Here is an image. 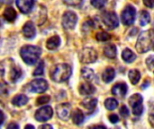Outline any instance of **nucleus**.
<instances>
[{
	"label": "nucleus",
	"mask_w": 154,
	"mask_h": 129,
	"mask_svg": "<svg viewBox=\"0 0 154 129\" xmlns=\"http://www.w3.org/2000/svg\"><path fill=\"white\" fill-rule=\"evenodd\" d=\"M119 112H120V114H121V116H122L123 118H127V117L129 116V114H130V111H129L128 108H127L126 106H125V105L121 107Z\"/></svg>",
	"instance_id": "nucleus-36"
},
{
	"label": "nucleus",
	"mask_w": 154,
	"mask_h": 129,
	"mask_svg": "<svg viewBox=\"0 0 154 129\" xmlns=\"http://www.w3.org/2000/svg\"><path fill=\"white\" fill-rule=\"evenodd\" d=\"M23 34L26 39H32L36 34L35 26L32 22H27L23 27Z\"/></svg>",
	"instance_id": "nucleus-15"
},
{
	"label": "nucleus",
	"mask_w": 154,
	"mask_h": 129,
	"mask_svg": "<svg viewBox=\"0 0 154 129\" xmlns=\"http://www.w3.org/2000/svg\"><path fill=\"white\" fill-rule=\"evenodd\" d=\"M104 54L108 58H116V47L114 44H107L104 48Z\"/></svg>",
	"instance_id": "nucleus-22"
},
{
	"label": "nucleus",
	"mask_w": 154,
	"mask_h": 129,
	"mask_svg": "<svg viewBox=\"0 0 154 129\" xmlns=\"http://www.w3.org/2000/svg\"><path fill=\"white\" fill-rule=\"evenodd\" d=\"M93 27H94V22L92 21H90V20H88V21H86L83 23V25H82V31L84 32H88L89 31H91L93 29Z\"/></svg>",
	"instance_id": "nucleus-32"
},
{
	"label": "nucleus",
	"mask_w": 154,
	"mask_h": 129,
	"mask_svg": "<svg viewBox=\"0 0 154 129\" xmlns=\"http://www.w3.org/2000/svg\"><path fill=\"white\" fill-rule=\"evenodd\" d=\"M96 39L99 41H107L111 39V36L106 31H99L96 35Z\"/></svg>",
	"instance_id": "nucleus-30"
},
{
	"label": "nucleus",
	"mask_w": 154,
	"mask_h": 129,
	"mask_svg": "<svg viewBox=\"0 0 154 129\" xmlns=\"http://www.w3.org/2000/svg\"><path fill=\"white\" fill-rule=\"evenodd\" d=\"M84 114L79 110H75L72 112V120L75 125H81L84 121Z\"/></svg>",
	"instance_id": "nucleus-25"
},
{
	"label": "nucleus",
	"mask_w": 154,
	"mask_h": 129,
	"mask_svg": "<svg viewBox=\"0 0 154 129\" xmlns=\"http://www.w3.org/2000/svg\"><path fill=\"white\" fill-rule=\"evenodd\" d=\"M97 104V100L95 98H87L81 102V106L88 111L91 112L95 110L96 106Z\"/></svg>",
	"instance_id": "nucleus-19"
},
{
	"label": "nucleus",
	"mask_w": 154,
	"mask_h": 129,
	"mask_svg": "<svg viewBox=\"0 0 154 129\" xmlns=\"http://www.w3.org/2000/svg\"><path fill=\"white\" fill-rule=\"evenodd\" d=\"M8 71V81L11 83L16 82L22 75V70L20 69V67L15 66V64H12L9 66Z\"/></svg>",
	"instance_id": "nucleus-13"
},
{
	"label": "nucleus",
	"mask_w": 154,
	"mask_h": 129,
	"mask_svg": "<svg viewBox=\"0 0 154 129\" xmlns=\"http://www.w3.org/2000/svg\"><path fill=\"white\" fill-rule=\"evenodd\" d=\"M143 4L147 7H150V8H153L154 7V0H146V1H143Z\"/></svg>",
	"instance_id": "nucleus-38"
},
{
	"label": "nucleus",
	"mask_w": 154,
	"mask_h": 129,
	"mask_svg": "<svg viewBox=\"0 0 154 129\" xmlns=\"http://www.w3.org/2000/svg\"><path fill=\"white\" fill-rule=\"evenodd\" d=\"M6 129H19V126H18L16 123L12 122V123H10V124L7 126Z\"/></svg>",
	"instance_id": "nucleus-39"
},
{
	"label": "nucleus",
	"mask_w": 154,
	"mask_h": 129,
	"mask_svg": "<svg viewBox=\"0 0 154 129\" xmlns=\"http://www.w3.org/2000/svg\"><path fill=\"white\" fill-rule=\"evenodd\" d=\"M39 129H53L52 128V127L51 126V125H42V126H41Z\"/></svg>",
	"instance_id": "nucleus-42"
},
{
	"label": "nucleus",
	"mask_w": 154,
	"mask_h": 129,
	"mask_svg": "<svg viewBox=\"0 0 154 129\" xmlns=\"http://www.w3.org/2000/svg\"><path fill=\"white\" fill-rule=\"evenodd\" d=\"M15 4H16L17 7L19 8V10L23 13L26 14V13H29L32 11L35 2L32 1V0H19V1H16Z\"/></svg>",
	"instance_id": "nucleus-12"
},
{
	"label": "nucleus",
	"mask_w": 154,
	"mask_h": 129,
	"mask_svg": "<svg viewBox=\"0 0 154 129\" xmlns=\"http://www.w3.org/2000/svg\"><path fill=\"white\" fill-rule=\"evenodd\" d=\"M139 21H140V24L141 26H145L147 25L150 22H151V15L150 13L145 11V10H143L140 13V18H139Z\"/></svg>",
	"instance_id": "nucleus-28"
},
{
	"label": "nucleus",
	"mask_w": 154,
	"mask_h": 129,
	"mask_svg": "<svg viewBox=\"0 0 154 129\" xmlns=\"http://www.w3.org/2000/svg\"><path fill=\"white\" fill-rule=\"evenodd\" d=\"M48 89V83L44 79H35L28 86V90L33 93H42Z\"/></svg>",
	"instance_id": "nucleus-8"
},
{
	"label": "nucleus",
	"mask_w": 154,
	"mask_h": 129,
	"mask_svg": "<svg viewBox=\"0 0 154 129\" xmlns=\"http://www.w3.org/2000/svg\"><path fill=\"white\" fill-rule=\"evenodd\" d=\"M147 85H149V83H148V82H146L145 84H143V89L146 88V87H147Z\"/></svg>",
	"instance_id": "nucleus-45"
},
{
	"label": "nucleus",
	"mask_w": 154,
	"mask_h": 129,
	"mask_svg": "<svg viewBox=\"0 0 154 129\" xmlns=\"http://www.w3.org/2000/svg\"><path fill=\"white\" fill-rule=\"evenodd\" d=\"M122 58L126 63H133L136 59V56L130 48H125L122 52Z\"/></svg>",
	"instance_id": "nucleus-23"
},
{
	"label": "nucleus",
	"mask_w": 154,
	"mask_h": 129,
	"mask_svg": "<svg viewBox=\"0 0 154 129\" xmlns=\"http://www.w3.org/2000/svg\"><path fill=\"white\" fill-rule=\"evenodd\" d=\"M114 129H120L119 128H114Z\"/></svg>",
	"instance_id": "nucleus-46"
},
{
	"label": "nucleus",
	"mask_w": 154,
	"mask_h": 129,
	"mask_svg": "<svg viewBox=\"0 0 154 129\" xmlns=\"http://www.w3.org/2000/svg\"><path fill=\"white\" fill-rule=\"evenodd\" d=\"M81 75L88 83V82H90V81H92L94 79L95 74H94L93 69H91L89 67H83L81 69Z\"/></svg>",
	"instance_id": "nucleus-26"
},
{
	"label": "nucleus",
	"mask_w": 154,
	"mask_h": 129,
	"mask_svg": "<svg viewBox=\"0 0 154 129\" xmlns=\"http://www.w3.org/2000/svg\"><path fill=\"white\" fill-rule=\"evenodd\" d=\"M153 48H154V44H153Z\"/></svg>",
	"instance_id": "nucleus-47"
},
{
	"label": "nucleus",
	"mask_w": 154,
	"mask_h": 129,
	"mask_svg": "<svg viewBox=\"0 0 154 129\" xmlns=\"http://www.w3.org/2000/svg\"><path fill=\"white\" fill-rule=\"evenodd\" d=\"M105 106L108 110H114L118 106V101L115 98H108L105 101Z\"/></svg>",
	"instance_id": "nucleus-29"
},
{
	"label": "nucleus",
	"mask_w": 154,
	"mask_h": 129,
	"mask_svg": "<svg viewBox=\"0 0 154 129\" xmlns=\"http://www.w3.org/2000/svg\"><path fill=\"white\" fill-rule=\"evenodd\" d=\"M146 65L148 66V68L150 70H152L154 69V55H152L150 57H147L146 59Z\"/></svg>",
	"instance_id": "nucleus-35"
},
{
	"label": "nucleus",
	"mask_w": 154,
	"mask_h": 129,
	"mask_svg": "<svg viewBox=\"0 0 154 129\" xmlns=\"http://www.w3.org/2000/svg\"><path fill=\"white\" fill-rule=\"evenodd\" d=\"M60 45V38L58 35H54L48 39L46 42V48L49 50H55Z\"/></svg>",
	"instance_id": "nucleus-17"
},
{
	"label": "nucleus",
	"mask_w": 154,
	"mask_h": 129,
	"mask_svg": "<svg viewBox=\"0 0 154 129\" xmlns=\"http://www.w3.org/2000/svg\"><path fill=\"white\" fill-rule=\"evenodd\" d=\"M102 20L106 26L110 30L116 29L119 25L118 17L115 12H106L102 16Z\"/></svg>",
	"instance_id": "nucleus-9"
},
{
	"label": "nucleus",
	"mask_w": 154,
	"mask_h": 129,
	"mask_svg": "<svg viewBox=\"0 0 154 129\" xmlns=\"http://www.w3.org/2000/svg\"><path fill=\"white\" fill-rule=\"evenodd\" d=\"M3 17L7 21V22H14L16 18V11L11 7V6H8L6 7L4 12H3Z\"/></svg>",
	"instance_id": "nucleus-21"
},
{
	"label": "nucleus",
	"mask_w": 154,
	"mask_h": 129,
	"mask_svg": "<svg viewBox=\"0 0 154 129\" xmlns=\"http://www.w3.org/2000/svg\"><path fill=\"white\" fill-rule=\"evenodd\" d=\"M79 61L83 64L94 63L97 59V53L92 48H84L79 54Z\"/></svg>",
	"instance_id": "nucleus-4"
},
{
	"label": "nucleus",
	"mask_w": 154,
	"mask_h": 129,
	"mask_svg": "<svg viewBox=\"0 0 154 129\" xmlns=\"http://www.w3.org/2000/svg\"><path fill=\"white\" fill-rule=\"evenodd\" d=\"M127 85L125 83H119L116 84V85H114V87L112 88V93L115 96L123 98L126 95L127 93Z\"/></svg>",
	"instance_id": "nucleus-16"
},
{
	"label": "nucleus",
	"mask_w": 154,
	"mask_h": 129,
	"mask_svg": "<svg viewBox=\"0 0 154 129\" xmlns=\"http://www.w3.org/2000/svg\"><path fill=\"white\" fill-rule=\"evenodd\" d=\"M32 19L39 25L45 22V20H46V9H45V6L40 4L39 8L36 9V11L34 13V15H32Z\"/></svg>",
	"instance_id": "nucleus-14"
},
{
	"label": "nucleus",
	"mask_w": 154,
	"mask_h": 129,
	"mask_svg": "<svg viewBox=\"0 0 154 129\" xmlns=\"http://www.w3.org/2000/svg\"><path fill=\"white\" fill-rule=\"evenodd\" d=\"M78 22L77 14L72 11H67L62 16V26L66 30H72L75 28Z\"/></svg>",
	"instance_id": "nucleus-7"
},
{
	"label": "nucleus",
	"mask_w": 154,
	"mask_h": 129,
	"mask_svg": "<svg viewBox=\"0 0 154 129\" xmlns=\"http://www.w3.org/2000/svg\"><path fill=\"white\" fill-rule=\"evenodd\" d=\"M136 18V10L133 5H127L123 10L121 14L122 22L125 25H131L134 22Z\"/></svg>",
	"instance_id": "nucleus-6"
},
{
	"label": "nucleus",
	"mask_w": 154,
	"mask_h": 129,
	"mask_svg": "<svg viewBox=\"0 0 154 129\" xmlns=\"http://www.w3.org/2000/svg\"><path fill=\"white\" fill-rule=\"evenodd\" d=\"M109 120L112 124H116L119 121V117L116 114H111L109 116Z\"/></svg>",
	"instance_id": "nucleus-37"
},
{
	"label": "nucleus",
	"mask_w": 154,
	"mask_h": 129,
	"mask_svg": "<svg viewBox=\"0 0 154 129\" xmlns=\"http://www.w3.org/2000/svg\"><path fill=\"white\" fill-rule=\"evenodd\" d=\"M50 100H51V97H50V96H48V95H43V96L39 97V98L36 100V104H37L38 106L43 105V104L48 103V102L50 101Z\"/></svg>",
	"instance_id": "nucleus-33"
},
{
	"label": "nucleus",
	"mask_w": 154,
	"mask_h": 129,
	"mask_svg": "<svg viewBox=\"0 0 154 129\" xmlns=\"http://www.w3.org/2000/svg\"><path fill=\"white\" fill-rule=\"evenodd\" d=\"M128 76H129V79L131 81V83L133 84H137L138 82L140 81L141 79V74L138 70L136 69H133V70H130L129 74H128Z\"/></svg>",
	"instance_id": "nucleus-27"
},
{
	"label": "nucleus",
	"mask_w": 154,
	"mask_h": 129,
	"mask_svg": "<svg viewBox=\"0 0 154 129\" xmlns=\"http://www.w3.org/2000/svg\"><path fill=\"white\" fill-rule=\"evenodd\" d=\"M89 129H106V128L104 126H101V125H97V126H93Z\"/></svg>",
	"instance_id": "nucleus-41"
},
{
	"label": "nucleus",
	"mask_w": 154,
	"mask_h": 129,
	"mask_svg": "<svg viewBox=\"0 0 154 129\" xmlns=\"http://www.w3.org/2000/svg\"><path fill=\"white\" fill-rule=\"evenodd\" d=\"M43 72H44V62L43 61H41L38 66H36V68L34 69V72H33V76H39V75H43Z\"/></svg>",
	"instance_id": "nucleus-31"
},
{
	"label": "nucleus",
	"mask_w": 154,
	"mask_h": 129,
	"mask_svg": "<svg viewBox=\"0 0 154 129\" xmlns=\"http://www.w3.org/2000/svg\"><path fill=\"white\" fill-rule=\"evenodd\" d=\"M152 47V33L150 31H143L138 40H137V43L135 45V48L137 49V51L141 54L148 52Z\"/></svg>",
	"instance_id": "nucleus-3"
},
{
	"label": "nucleus",
	"mask_w": 154,
	"mask_h": 129,
	"mask_svg": "<svg viewBox=\"0 0 154 129\" xmlns=\"http://www.w3.org/2000/svg\"><path fill=\"white\" fill-rule=\"evenodd\" d=\"M115 76H116V72L113 67H106L102 74V79L106 84L112 82Z\"/></svg>",
	"instance_id": "nucleus-20"
},
{
	"label": "nucleus",
	"mask_w": 154,
	"mask_h": 129,
	"mask_svg": "<svg viewBox=\"0 0 154 129\" xmlns=\"http://www.w3.org/2000/svg\"><path fill=\"white\" fill-rule=\"evenodd\" d=\"M64 3L65 4H70V5H79V4H80V3L81 2H79V1H64Z\"/></svg>",
	"instance_id": "nucleus-40"
},
{
	"label": "nucleus",
	"mask_w": 154,
	"mask_h": 129,
	"mask_svg": "<svg viewBox=\"0 0 154 129\" xmlns=\"http://www.w3.org/2000/svg\"><path fill=\"white\" fill-rule=\"evenodd\" d=\"M143 96L139 93H135L129 99V104L132 107V110L134 115L140 116L143 112Z\"/></svg>",
	"instance_id": "nucleus-5"
},
{
	"label": "nucleus",
	"mask_w": 154,
	"mask_h": 129,
	"mask_svg": "<svg viewBox=\"0 0 154 129\" xmlns=\"http://www.w3.org/2000/svg\"><path fill=\"white\" fill-rule=\"evenodd\" d=\"M52 115H53V110H52L51 107L45 106V107L39 109L35 112V119L39 122H45V121L51 119Z\"/></svg>",
	"instance_id": "nucleus-10"
},
{
	"label": "nucleus",
	"mask_w": 154,
	"mask_h": 129,
	"mask_svg": "<svg viewBox=\"0 0 154 129\" xmlns=\"http://www.w3.org/2000/svg\"><path fill=\"white\" fill-rule=\"evenodd\" d=\"M42 54V49L39 47L26 45L23 47L20 50V56L27 65L32 66L36 64L40 56Z\"/></svg>",
	"instance_id": "nucleus-1"
},
{
	"label": "nucleus",
	"mask_w": 154,
	"mask_h": 129,
	"mask_svg": "<svg viewBox=\"0 0 154 129\" xmlns=\"http://www.w3.org/2000/svg\"><path fill=\"white\" fill-rule=\"evenodd\" d=\"M1 115H2V122H1V124L3 125L4 124V121H5V116H4V113L3 112H1Z\"/></svg>",
	"instance_id": "nucleus-44"
},
{
	"label": "nucleus",
	"mask_w": 154,
	"mask_h": 129,
	"mask_svg": "<svg viewBox=\"0 0 154 129\" xmlns=\"http://www.w3.org/2000/svg\"><path fill=\"white\" fill-rule=\"evenodd\" d=\"M27 102H28V98L24 94H18L12 100L13 105H14L16 107L24 106L25 104H27Z\"/></svg>",
	"instance_id": "nucleus-24"
},
{
	"label": "nucleus",
	"mask_w": 154,
	"mask_h": 129,
	"mask_svg": "<svg viewBox=\"0 0 154 129\" xmlns=\"http://www.w3.org/2000/svg\"><path fill=\"white\" fill-rule=\"evenodd\" d=\"M106 1H105V0H93V1H91V4L97 9L103 8L104 5L106 4Z\"/></svg>",
	"instance_id": "nucleus-34"
},
{
	"label": "nucleus",
	"mask_w": 154,
	"mask_h": 129,
	"mask_svg": "<svg viewBox=\"0 0 154 129\" xmlns=\"http://www.w3.org/2000/svg\"><path fill=\"white\" fill-rule=\"evenodd\" d=\"M24 129H34V127L32 125H26Z\"/></svg>",
	"instance_id": "nucleus-43"
},
{
	"label": "nucleus",
	"mask_w": 154,
	"mask_h": 129,
	"mask_svg": "<svg viewBox=\"0 0 154 129\" xmlns=\"http://www.w3.org/2000/svg\"><path fill=\"white\" fill-rule=\"evenodd\" d=\"M72 74V69L68 64H60L53 67L50 73L51 79L56 83H63L67 81Z\"/></svg>",
	"instance_id": "nucleus-2"
},
{
	"label": "nucleus",
	"mask_w": 154,
	"mask_h": 129,
	"mask_svg": "<svg viewBox=\"0 0 154 129\" xmlns=\"http://www.w3.org/2000/svg\"><path fill=\"white\" fill-rule=\"evenodd\" d=\"M79 93L81 95H91L96 92V88L89 83H83L79 87Z\"/></svg>",
	"instance_id": "nucleus-18"
},
{
	"label": "nucleus",
	"mask_w": 154,
	"mask_h": 129,
	"mask_svg": "<svg viewBox=\"0 0 154 129\" xmlns=\"http://www.w3.org/2000/svg\"><path fill=\"white\" fill-rule=\"evenodd\" d=\"M58 117L64 121L69 120L71 115V105L69 103H61L56 108Z\"/></svg>",
	"instance_id": "nucleus-11"
}]
</instances>
